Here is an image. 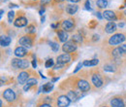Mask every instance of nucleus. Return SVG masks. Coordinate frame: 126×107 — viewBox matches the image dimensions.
<instances>
[{"mask_svg": "<svg viewBox=\"0 0 126 107\" xmlns=\"http://www.w3.org/2000/svg\"><path fill=\"white\" fill-rule=\"evenodd\" d=\"M12 66L16 69H26L29 67L30 63L27 60H19V59H14L12 60Z\"/></svg>", "mask_w": 126, "mask_h": 107, "instance_id": "nucleus-1", "label": "nucleus"}, {"mask_svg": "<svg viewBox=\"0 0 126 107\" xmlns=\"http://www.w3.org/2000/svg\"><path fill=\"white\" fill-rule=\"evenodd\" d=\"M124 40H125V36L121 33H117V34H114L110 37V40H109V43L111 46H116V45L122 43Z\"/></svg>", "mask_w": 126, "mask_h": 107, "instance_id": "nucleus-2", "label": "nucleus"}, {"mask_svg": "<svg viewBox=\"0 0 126 107\" xmlns=\"http://www.w3.org/2000/svg\"><path fill=\"white\" fill-rule=\"evenodd\" d=\"M76 49H77V43H76V42H74L73 40L65 42V43H64V45H63V47H62L63 52H64V53H66V54L72 53V52L76 51Z\"/></svg>", "mask_w": 126, "mask_h": 107, "instance_id": "nucleus-3", "label": "nucleus"}, {"mask_svg": "<svg viewBox=\"0 0 126 107\" xmlns=\"http://www.w3.org/2000/svg\"><path fill=\"white\" fill-rule=\"evenodd\" d=\"M3 97L8 101V102H13L16 99V93L12 89H7L3 92Z\"/></svg>", "mask_w": 126, "mask_h": 107, "instance_id": "nucleus-4", "label": "nucleus"}, {"mask_svg": "<svg viewBox=\"0 0 126 107\" xmlns=\"http://www.w3.org/2000/svg\"><path fill=\"white\" fill-rule=\"evenodd\" d=\"M71 100L68 98L67 95H60L57 98V106L58 107H68L70 105Z\"/></svg>", "mask_w": 126, "mask_h": 107, "instance_id": "nucleus-5", "label": "nucleus"}, {"mask_svg": "<svg viewBox=\"0 0 126 107\" xmlns=\"http://www.w3.org/2000/svg\"><path fill=\"white\" fill-rule=\"evenodd\" d=\"M32 38L30 36H22L18 43L21 45V47H24V48H30L32 46Z\"/></svg>", "mask_w": 126, "mask_h": 107, "instance_id": "nucleus-6", "label": "nucleus"}, {"mask_svg": "<svg viewBox=\"0 0 126 107\" xmlns=\"http://www.w3.org/2000/svg\"><path fill=\"white\" fill-rule=\"evenodd\" d=\"M91 80H92V83H93V85H94L96 88H99V87H101V86L103 85V80H102V78H101V76H100L99 74H97V73L92 74Z\"/></svg>", "mask_w": 126, "mask_h": 107, "instance_id": "nucleus-7", "label": "nucleus"}, {"mask_svg": "<svg viewBox=\"0 0 126 107\" xmlns=\"http://www.w3.org/2000/svg\"><path fill=\"white\" fill-rule=\"evenodd\" d=\"M78 87L81 92H87L90 90V85L88 84V82L84 81V80H79L78 81Z\"/></svg>", "mask_w": 126, "mask_h": 107, "instance_id": "nucleus-8", "label": "nucleus"}, {"mask_svg": "<svg viewBox=\"0 0 126 107\" xmlns=\"http://www.w3.org/2000/svg\"><path fill=\"white\" fill-rule=\"evenodd\" d=\"M110 106L111 107H125L123 100L120 97H113L110 100Z\"/></svg>", "mask_w": 126, "mask_h": 107, "instance_id": "nucleus-9", "label": "nucleus"}, {"mask_svg": "<svg viewBox=\"0 0 126 107\" xmlns=\"http://www.w3.org/2000/svg\"><path fill=\"white\" fill-rule=\"evenodd\" d=\"M103 18H105L106 20L110 21H113L116 20V16H115V13L112 12V11H110V10H106L104 13H103Z\"/></svg>", "mask_w": 126, "mask_h": 107, "instance_id": "nucleus-10", "label": "nucleus"}, {"mask_svg": "<svg viewBox=\"0 0 126 107\" xmlns=\"http://www.w3.org/2000/svg\"><path fill=\"white\" fill-rule=\"evenodd\" d=\"M74 25H75V22L73 20H66L62 22V28L64 30H72Z\"/></svg>", "mask_w": 126, "mask_h": 107, "instance_id": "nucleus-11", "label": "nucleus"}, {"mask_svg": "<svg viewBox=\"0 0 126 107\" xmlns=\"http://www.w3.org/2000/svg\"><path fill=\"white\" fill-rule=\"evenodd\" d=\"M71 60V58H70V56H69V54H63L61 56H59V57H57V63H60V64H66L67 62H69Z\"/></svg>", "mask_w": 126, "mask_h": 107, "instance_id": "nucleus-12", "label": "nucleus"}, {"mask_svg": "<svg viewBox=\"0 0 126 107\" xmlns=\"http://www.w3.org/2000/svg\"><path fill=\"white\" fill-rule=\"evenodd\" d=\"M15 26L16 27H22V26H25L27 24V19H25L24 17H19L16 20V21L14 22Z\"/></svg>", "mask_w": 126, "mask_h": 107, "instance_id": "nucleus-13", "label": "nucleus"}, {"mask_svg": "<svg viewBox=\"0 0 126 107\" xmlns=\"http://www.w3.org/2000/svg\"><path fill=\"white\" fill-rule=\"evenodd\" d=\"M15 55L17 58H22L27 55V50L24 47H17L15 50Z\"/></svg>", "mask_w": 126, "mask_h": 107, "instance_id": "nucleus-14", "label": "nucleus"}, {"mask_svg": "<svg viewBox=\"0 0 126 107\" xmlns=\"http://www.w3.org/2000/svg\"><path fill=\"white\" fill-rule=\"evenodd\" d=\"M79 10V7L75 4H69L66 6V12L69 14V15H74L78 12Z\"/></svg>", "mask_w": 126, "mask_h": 107, "instance_id": "nucleus-15", "label": "nucleus"}, {"mask_svg": "<svg viewBox=\"0 0 126 107\" xmlns=\"http://www.w3.org/2000/svg\"><path fill=\"white\" fill-rule=\"evenodd\" d=\"M28 76H29V74H28L27 72H25V71L20 72V73L18 74V76H17V81H18V83H19V84H24L25 82H27Z\"/></svg>", "mask_w": 126, "mask_h": 107, "instance_id": "nucleus-16", "label": "nucleus"}, {"mask_svg": "<svg viewBox=\"0 0 126 107\" xmlns=\"http://www.w3.org/2000/svg\"><path fill=\"white\" fill-rule=\"evenodd\" d=\"M116 29V24L113 22V21H109L107 24H106V28H105V30L107 33H112V32H114Z\"/></svg>", "mask_w": 126, "mask_h": 107, "instance_id": "nucleus-17", "label": "nucleus"}, {"mask_svg": "<svg viewBox=\"0 0 126 107\" xmlns=\"http://www.w3.org/2000/svg\"><path fill=\"white\" fill-rule=\"evenodd\" d=\"M36 84H37V80L36 79H28L27 82H26V84H25V86L23 87V91L24 92H27L32 86H35Z\"/></svg>", "mask_w": 126, "mask_h": 107, "instance_id": "nucleus-18", "label": "nucleus"}, {"mask_svg": "<svg viewBox=\"0 0 126 107\" xmlns=\"http://www.w3.org/2000/svg\"><path fill=\"white\" fill-rule=\"evenodd\" d=\"M11 43V38L8 36H1L0 38V44L2 47H7Z\"/></svg>", "mask_w": 126, "mask_h": 107, "instance_id": "nucleus-19", "label": "nucleus"}, {"mask_svg": "<svg viewBox=\"0 0 126 107\" xmlns=\"http://www.w3.org/2000/svg\"><path fill=\"white\" fill-rule=\"evenodd\" d=\"M57 34H58V37H59V40L61 41V42H67V39H68V34L66 33V31L64 30H60L57 32Z\"/></svg>", "mask_w": 126, "mask_h": 107, "instance_id": "nucleus-20", "label": "nucleus"}, {"mask_svg": "<svg viewBox=\"0 0 126 107\" xmlns=\"http://www.w3.org/2000/svg\"><path fill=\"white\" fill-rule=\"evenodd\" d=\"M82 63L84 66H95L99 63V61L94 59V60H90V61H84Z\"/></svg>", "mask_w": 126, "mask_h": 107, "instance_id": "nucleus-21", "label": "nucleus"}, {"mask_svg": "<svg viewBox=\"0 0 126 107\" xmlns=\"http://www.w3.org/2000/svg\"><path fill=\"white\" fill-rule=\"evenodd\" d=\"M67 96H68V98H69L71 101H76V100L78 99V95H77V92H73V91H70V92H68V93H67Z\"/></svg>", "mask_w": 126, "mask_h": 107, "instance_id": "nucleus-22", "label": "nucleus"}, {"mask_svg": "<svg viewBox=\"0 0 126 107\" xmlns=\"http://www.w3.org/2000/svg\"><path fill=\"white\" fill-rule=\"evenodd\" d=\"M52 88H53L52 83H47V84H45V85L43 86L42 90H43V92H49L51 90H52Z\"/></svg>", "mask_w": 126, "mask_h": 107, "instance_id": "nucleus-23", "label": "nucleus"}, {"mask_svg": "<svg viewBox=\"0 0 126 107\" xmlns=\"http://www.w3.org/2000/svg\"><path fill=\"white\" fill-rule=\"evenodd\" d=\"M96 4L99 8H106L108 6V1L107 0H97Z\"/></svg>", "mask_w": 126, "mask_h": 107, "instance_id": "nucleus-24", "label": "nucleus"}, {"mask_svg": "<svg viewBox=\"0 0 126 107\" xmlns=\"http://www.w3.org/2000/svg\"><path fill=\"white\" fill-rule=\"evenodd\" d=\"M72 40H73L74 42H76V43H79V44H80V43L82 42V37H81L79 34H75V35H73Z\"/></svg>", "mask_w": 126, "mask_h": 107, "instance_id": "nucleus-25", "label": "nucleus"}, {"mask_svg": "<svg viewBox=\"0 0 126 107\" xmlns=\"http://www.w3.org/2000/svg\"><path fill=\"white\" fill-rule=\"evenodd\" d=\"M121 55H122V53H121V51H120L119 47H118V48H116V49H114V50L112 51V56H113L114 58H119Z\"/></svg>", "mask_w": 126, "mask_h": 107, "instance_id": "nucleus-26", "label": "nucleus"}, {"mask_svg": "<svg viewBox=\"0 0 126 107\" xmlns=\"http://www.w3.org/2000/svg\"><path fill=\"white\" fill-rule=\"evenodd\" d=\"M49 46L52 49L53 52H57V51L59 50V46H58L56 43H54V42H49Z\"/></svg>", "mask_w": 126, "mask_h": 107, "instance_id": "nucleus-27", "label": "nucleus"}, {"mask_svg": "<svg viewBox=\"0 0 126 107\" xmlns=\"http://www.w3.org/2000/svg\"><path fill=\"white\" fill-rule=\"evenodd\" d=\"M45 66H46L47 68H49V67L53 66V60H52V59H48V60H47L46 63H45Z\"/></svg>", "mask_w": 126, "mask_h": 107, "instance_id": "nucleus-28", "label": "nucleus"}, {"mask_svg": "<svg viewBox=\"0 0 126 107\" xmlns=\"http://www.w3.org/2000/svg\"><path fill=\"white\" fill-rule=\"evenodd\" d=\"M25 31H26L27 33H34V32H35V26L30 24V25H28V26L26 27Z\"/></svg>", "mask_w": 126, "mask_h": 107, "instance_id": "nucleus-29", "label": "nucleus"}, {"mask_svg": "<svg viewBox=\"0 0 126 107\" xmlns=\"http://www.w3.org/2000/svg\"><path fill=\"white\" fill-rule=\"evenodd\" d=\"M14 16H15V13H14L13 11H10V12L8 13V21H9V22H12V21H13Z\"/></svg>", "mask_w": 126, "mask_h": 107, "instance_id": "nucleus-30", "label": "nucleus"}, {"mask_svg": "<svg viewBox=\"0 0 126 107\" xmlns=\"http://www.w3.org/2000/svg\"><path fill=\"white\" fill-rule=\"evenodd\" d=\"M104 70H106V71H110V72L114 71L113 66H112V65H109V64H107V65H105V66H104Z\"/></svg>", "mask_w": 126, "mask_h": 107, "instance_id": "nucleus-31", "label": "nucleus"}, {"mask_svg": "<svg viewBox=\"0 0 126 107\" xmlns=\"http://www.w3.org/2000/svg\"><path fill=\"white\" fill-rule=\"evenodd\" d=\"M85 9L88 10V11H91V7H90V2H89V0H86V1H85Z\"/></svg>", "mask_w": 126, "mask_h": 107, "instance_id": "nucleus-32", "label": "nucleus"}, {"mask_svg": "<svg viewBox=\"0 0 126 107\" xmlns=\"http://www.w3.org/2000/svg\"><path fill=\"white\" fill-rule=\"evenodd\" d=\"M82 65H83V63H81V62H79V63H78V65H77V67H76V69L74 70V73H77V72L79 71V69H80V67H81Z\"/></svg>", "mask_w": 126, "mask_h": 107, "instance_id": "nucleus-33", "label": "nucleus"}, {"mask_svg": "<svg viewBox=\"0 0 126 107\" xmlns=\"http://www.w3.org/2000/svg\"><path fill=\"white\" fill-rule=\"evenodd\" d=\"M119 49H120V51H121L122 54H126V44L121 45V46L119 47Z\"/></svg>", "mask_w": 126, "mask_h": 107, "instance_id": "nucleus-34", "label": "nucleus"}, {"mask_svg": "<svg viewBox=\"0 0 126 107\" xmlns=\"http://www.w3.org/2000/svg\"><path fill=\"white\" fill-rule=\"evenodd\" d=\"M100 38H99V35H97V34H94L93 35V38H92V41L93 42H96V41H98Z\"/></svg>", "mask_w": 126, "mask_h": 107, "instance_id": "nucleus-35", "label": "nucleus"}, {"mask_svg": "<svg viewBox=\"0 0 126 107\" xmlns=\"http://www.w3.org/2000/svg\"><path fill=\"white\" fill-rule=\"evenodd\" d=\"M50 2V0H41V4L42 5H46L47 3H49Z\"/></svg>", "mask_w": 126, "mask_h": 107, "instance_id": "nucleus-36", "label": "nucleus"}, {"mask_svg": "<svg viewBox=\"0 0 126 107\" xmlns=\"http://www.w3.org/2000/svg\"><path fill=\"white\" fill-rule=\"evenodd\" d=\"M39 107H51V106L49 104H47V103H43V104L39 105Z\"/></svg>", "mask_w": 126, "mask_h": 107, "instance_id": "nucleus-37", "label": "nucleus"}, {"mask_svg": "<svg viewBox=\"0 0 126 107\" xmlns=\"http://www.w3.org/2000/svg\"><path fill=\"white\" fill-rule=\"evenodd\" d=\"M32 66H33L34 68H36V66H37V63H36V61H35V60H33V61H32Z\"/></svg>", "mask_w": 126, "mask_h": 107, "instance_id": "nucleus-38", "label": "nucleus"}, {"mask_svg": "<svg viewBox=\"0 0 126 107\" xmlns=\"http://www.w3.org/2000/svg\"><path fill=\"white\" fill-rule=\"evenodd\" d=\"M97 17H98V18H99V19H102V18H103V16L101 15V13H99V12H98V13H97Z\"/></svg>", "mask_w": 126, "mask_h": 107, "instance_id": "nucleus-39", "label": "nucleus"}, {"mask_svg": "<svg viewBox=\"0 0 126 107\" xmlns=\"http://www.w3.org/2000/svg\"><path fill=\"white\" fill-rule=\"evenodd\" d=\"M68 1L73 2V3H76V2H79V1H80V0H68Z\"/></svg>", "mask_w": 126, "mask_h": 107, "instance_id": "nucleus-40", "label": "nucleus"}, {"mask_svg": "<svg viewBox=\"0 0 126 107\" xmlns=\"http://www.w3.org/2000/svg\"><path fill=\"white\" fill-rule=\"evenodd\" d=\"M123 25H124V23H119V24H118V26H119V27H122Z\"/></svg>", "mask_w": 126, "mask_h": 107, "instance_id": "nucleus-41", "label": "nucleus"}, {"mask_svg": "<svg viewBox=\"0 0 126 107\" xmlns=\"http://www.w3.org/2000/svg\"><path fill=\"white\" fill-rule=\"evenodd\" d=\"M56 80H58V78H54V79H52V82H55Z\"/></svg>", "mask_w": 126, "mask_h": 107, "instance_id": "nucleus-42", "label": "nucleus"}, {"mask_svg": "<svg viewBox=\"0 0 126 107\" xmlns=\"http://www.w3.org/2000/svg\"><path fill=\"white\" fill-rule=\"evenodd\" d=\"M0 13H1V14H0V16L2 17V15H3V13H4V11H3V10H1V12H0Z\"/></svg>", "mask_w": 126, "mask_h": 107, "instance_id": "nucleus-43", "label": "nucleus"}, {"mask_svg": "<svg viewBox=\"0 0 126 107\" xmlns=\"http://www.w3.org/2000/svg\"><path fill=\"white\" fill-rule=\"evenodd\" d=\"M63 0H55V2H62Z\"/></svg>", "mask_w": 126, "mask_h": 107, "instance_id": "nucleus-44", "label": "nucleus"}, {"mask_svg": "<svg viewBox=\"0 0 126 107\" xmlns=\"http://www.w3.org/2000/svg\"><path fill=\"white\" fill-rule=\"evenodd\" d=\"M124 15H125V16H126V11H125V12H124Z\"/></svg>", "mask_w": 126, "mask_h": 107, "instance_id": "nucleus-45", "label": "nucleus"}, {"mask_svg": "<svg viewBox=\"0 0 126 107\" xmlns=\"http://www.w3.org/2000/svg\"><path fill=\"white\" fill-rule=\"evenodd\" d=\"M102 107H107V106H102Z\"/></svg>", "mask_w": 126, "mask_h": 107, "instance_id": "nucleus-46", "label": "nucleus"}, {"mask_svg": "<svg viewBox=\"0 0 126 107\" xmlns=\"http://www.w3.org/2000/svg\"><path fill=\"white\" fill-rule=\"evenodd\" d=\"M125 6H126V3H125Z\"/></svg>", "mask_w": 126, "mask_h": 107, "instance_id": "nucleus-47", "label": "nucleus"}]
</instances>
